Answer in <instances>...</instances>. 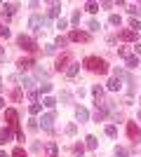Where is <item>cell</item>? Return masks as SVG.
Here are the masks:
<instances>
[{"mask_svg": "<svg viewBox=\"0 0 141 157\" xmlns=\"http://www.w3.org/2000/svg\"><path fill=\"white\" fill-rule=\"evenodd\" d=\"M82 66L92 73H106L108 71V63L104 59H99V56H87V59L82 61Z\"/></svg>", "mask_w": 141, "mask_h": 157, "instance_id": "obj_1", "label": "cell"}, {"mask_svg": "<svg viewBox=\"0 0 141 157\" xmlns=\"http://www.w3.org/2000/svg\"><path fill=\"white\" fill-rule=\"evenodd\" d=\"M17 42H19V47L26 49V52H35V49H38V45H35V40L31 38V35H19Z\"/></svg>", "mask_w": 141, "mask_h": 157, "instance_id": "obj_2", "label": "cell"}, {"mask_svg": "<svg viewBox=\"0 0 141 157\" xmlns=\"http://www.w3.org/2000/svg\"><path fill=\"white\" fill-rule=\"evenodd\" d=\"M28 26L33 28V31H40V28L47 26V19H45V17H38V14H35V17H31V19H28Z\"/></svg>", "mask_w": 141, "mask_h": 157, "instance_id": "obj_3", "label": "cell"}, {"mask_svg": "<svg viewBox=\"0 0 141 157\" xmlns=\"http://www.w3.org/2000/svg\"><path fill=\"white\" fill-rule=\"evenodd\" d=\"M40 122H42V129L45 131H52L54 129V113H45Z\"/></svg>", "mask_w": 141, "mask_h": 157, "instance_id": "obj_4", "label": "cell"}, {"mask_svg": "<svg viewBox=\"0 0 141 157\" xmlns=\"http://www.w3.org/2000/svg\"><path fill=\"white\" fill-rule=\"evenodd\" d=\"M68 40H73V42H87L89 35H87V33H82V31H71Z\"/></svg>", "mask_w": 141, "mask_h": 157, "instance_id": "obj_5", "label": "cell"}, {"mask_svg": "<svg viewBox=\"0 0 141 157\" xmlns=\"http://www.w3.org/2000/svg\"><path fill=\"white\" fill-rule=\"evenodd\" d=\"M68 63H71V56H68V54H61L59 59H57V66H54V68H57V71H64Z\"/></svg>", "mask_w": 141, "mask_h": 157, "instance_id": "obj_6", "label": "cell"}, {"mask_svg": "<svg viewBox=\"0 0 141 157\" xmlns=\"http://www.w3.org/2000/svg\"><path fill=\"white\" fill-rule=\"evenodd\" d=\"M75 117L80 120V122H87V120H89V113H87V108L78 105V108H75Z\"/></svg>", "mask_w": 141, "mask_h": 157, "instance_id": "obj_7", "label": "cell"}, {"mask_svg": "<svg viewBox=\"0 0 141 157\" xmlns=\"http://www.w3.org/2000/svg\"><path fill=\"white\" fill-rule=\"evenodd\" d=\"M17 117H19V115H17L14 108H7V110H5V120L10 122V124H17Z\"/></svg>", "mask_w": 141, "mask_h": 157, "instance_id": "obj_8", "label": "cell"}, {"mask_svg": "<svg viewBox=\"0 0 141 157\" xmlns=\"http://www.w3.org/2000/svg\"><path fill=\"white\" fill-rule=\"evenodd\" d=\"M120 38L125 40V42H132V40H136V31L127 28V31H122V33H120Z\"/></svg>", "mask_w": 141, "mask_h": 157, "instance_id": "obj_9", "label": "cell"}, {"mask_svg": "<svg viewBox=\"0 0 141 157\" xmlns=\"http://www.w3.org/2000/svg\"><path fill=\"white\" fill-rule=\"evenodd\" d=\"M17 66H19V71H28V68H33V59H19V63H17Z\"/></svg>", "mask_w": 141, "mask_h": 157, "instance_id": "obj_10", "label": "cell"}, {"mask_svg": "<svg viewBox=\"0 0 141 157\" xmlns=\"http://www.w3.org/2000/svg\"><path fill=\"white\" fill-rule=\"evenodd\" d=\"M106 87L111 89V92H118V89L122 87V85H120V78H111V80H108V85H106Z\"/></svg>", "mask_w": 141, "mask_h": 157, "instance_id": "obj_11", "label": "cell"}, {"mask_svg": "<svg viewBox=\"0 0 141 157\" xmlns=\"http://www.w3.org/2000/svg\"><path fill=\"white\" fill-rule=\"evenodd\" d=\"M2 7H5V14H7V17H12V14L17 12V7H19V5H17V2H5Z\"/></svg>", "mask_w": 141, "mask_h": 157, "instance_id": "obj_12", "label": "cell"}, {"mask_svg": "<svg viewBox=\"0 0 141 157\" xmlns=\"http://www.w3.org/2000/svg\"><path fill=\"white\" fill-rule=\"evenodd\" d=\"M78 71H80V63H73V66H68V68H66V75H68V78H75Z\"/></svg>", "mask_w": 141, "mask_h": 157, "instance_id": "obj_13", "label": "cell"}, {"mask_svg": "<svg viewBox=\"0 0 141 157\" xmlns=\"http://www.w3.org/2000/svg\"><path fill=\"white\" fill-rule=\"evenodd\" d=\"M136 66H141V59H139V56H134V54H132V56H129V59H127V68H136Z\"/></svg>", "mask_w": 141, "mask_h": 157, "instance_id": "obj_14", "label": "cell"}, {"mask_svg": "<svg viewBox=\"0 0 141 157\" xmlns=\"http://www.w3.org/2000/svg\"><path fill=\"white\" fill-rule=\"evenodd\" d=\"M85 148L94 150V148H96V136H87V138H85Z\"/></svg>", "mask_w": 141, "mask_h": 157, "instance_id": "obj_15", "label": "cell"}, {"mask_svg": "<svg viewBox=\"0 0 141 157\" xmlns=\"http://www.w3.org/2000/svg\"><path fill=\"white\" fill-rule=\"evenodd\" d=\"M42 105H45V108H49V110H52L54 105H57V101H54L52 96H45V98H42Z\"/></svg>", "mask_w": 141, "mask_h": 157, "instance_id": "obj_16", "label": "cell"}, {"mask_svg": "<svg viewBox=\"0 0 141 157\" xmlns=\"http://www.w3.org/2000/svg\"><path fill=\"white\" fill-rule=\"evenodd\" d=\"M61 14V5L59 2H52V10H49V17H59Z\"/></svg>", "mask_w": 141, "mask_h": 157, "instance_id": "obj_17", "label": "cell"}, {"mask_svg": "<svg viewBox=\"0 0 141 157\" xmlns=\"http://www.w3.org/2000/svg\"><path fill=\"white\" fill-rule=\"evenodd\" d=\"M92 94L96 96V101H99V98L104 96V87H101V85H94V87H92Z\"/></svg>", "mask_w": 141, "mask_h": 157, "instance_id": "obj_18", "label": "cell"}, {"mask_svg": "<svg viewBox=\"0 0 141 157\" xmlns=\"http://www.w3.org/2000/svg\"><path fill=\"white\" fill-rule=\"evenodd\" d=\"M106 136L115 138V136H118V127H113V124H108V127H106Z\"/></svg>", "mask_w": 141, "mask_h": 157, "instance_id": "obj_19", "label": "cell"}, {"mask_svg": "<svg viewBox=\"0 0 141 157\" xmlns=\"http://www.w3.org/2000/svg\"><path fill=\"white\" fill-rule=\"evenodd\" d=\"M120 17H118V14H111V17H108V24H111V26H120Z\"/></svg>", "mask_w": 141, "mask_h": 157, "instance_id": "obj_20", "label": "cell"}, {"mask_svg": "<svg viewBox=\"0 0 141 157\" xmlns=\"http://www.w3.org/2000/svg\"><path fill=\"white\" fill-rule=\"evenodd\" d=\"M40 110H42V105H40V103H31V108H28V113H31V115H38Z\"/></svg>", "mask_w": 141, "mask_h": 157, "instance_id": "obj_21", "label": "cell"}, {"mask_svg": "<svg viewBox=\"0 0 141 157\" xmlns=\"http://www.w3.org/2000/svg\"><path fill=\"white\" fill-rule=\"evenodd\" d=\"M85 10H87V12H92V14H96V12H99V5H96V2H87V5H85Z\"/></svg>", "mask_w": 141, "mask_h": 157, "instance_id": "obj_22", "label": "cell"}, {"mask_svg": "<svg viewBox=\"0 0 141 157\" xmlns=\"http://www.w3.org/2000/svg\"><path fill=\"white\" fill-rule=\"evenodd\" d=\"M115 157H129V152H127V148H115Z\"/></svg>", "mask_w": 141, "mask_h": 157, "instance_id": "obj_23", "label": "cell"}, {"mask_svg": "<svg viewBox=\"0 0 141 157\" xmlns=\"http://www.w3.org/2000/svg\"><path fill=\"white\" fill-rule=\"evenodd\" d=\"M82 152H85V145H80V143L73 145V155H75V157H82Z\"/></svg>", "mask_w": 141, "mask_h": 157, "instance_id": "obj_24", "label": "cell"}, {"mask_svg": "<svg viewBox=\"0 0 141 157\" xmlns=\"http://www.w3.org/2000/svg\"><path fill=\"white\" fill-rule=\"evenodd\" d=\"M118 54H120V56H125V59H129V56H132L129 47H120V49H118Z\"/></svg>", "mask_w": 141, "mask_h": 157, "instance_id": "obj_25", "label": "cell"}, {"mask_svg": "<svg viewBox=\"0 0 141 157\" xmlns=\"http://www.w3.org/2000/svg\"><path fill=\"white\" fill-rule=\"evenodd\" d=\"M87 28H89V31H99V21H96V19H89V24H87Z\"/></svg>", "mask_w": 141, "mask_h": 157, "instance_id": "obj_26", "label": "cell"}, {"mask_svg": "<svg viewBox=\"0 0 141 157\" xmlns=\"http://www.w3.org/2000/svg\"><path fill=\"white\" fill-rule=\"evenodd\" d=\"M129 28H132V31H136V33H139V31H141V21L132 19V21H129Z\"/></svg>", "mask_w": 141, "mask_h": 157, "instance_id": "obj_27", "label": "cell"}, {"mask_svg": "<svg viewBox=\"0 0 141 157\" xmlns=\"http://www.w3.org/2000/svg\"><path fill=\"white\" fill-rule=\"evenodd\" d=\"M68 42V38H64V35H59V38H57V42H54V47H64Z\"/></svg>", "mask_w": 141, "mask_h": 157, "instance_id": "obj_28", "label": "cell"}, {"mask_svg": "<svg viewBox=\"0 0 141 157\" xmlns=\"http://www.w3.org/2000/svg\"><path fill=\"white\" fill-rule=\"evenodd\" d=\"M0 136H2V141H10V138H12V129H2Z\"/></svg>", "mask_w": 141, "mask_h": 157, "instance_id": "obj_29", "label": "cell"}, {"mask_svg": "<svg viewBox=\"0 0 141 157\" xmlns=\"http://www.w3.org/2000/svg\"><path fill=\"white\" fill-rule=\"evenodd\" d=\"M59 101H61V103H68V101H71V94H68V92H61Z\"/></svg>", "mask_w": 141, "mask_h": 157, "instance_id": "obj_30", "label": "cell"}, {"mask_svg": "<svg viewBox=\"0 0 141 157\" xmlns=\"http://www.w3.org/2000/svg\"><path fill=\"white\" fill-rule=\"evenodd\" d=\"M40 92H42V94H49V92H52V85H49V82H45V85H40Z\"/></svg>", "mask_w": 141, "mask_h": 157, "instance_id": "obj_31", "label": "cell"}, {"mask_svg": "<svg viewBox=\"0 0 141 157\" xmlns=\"http://www.w3.org/2000/svg\"><path fill=\"white\" fill-rule=\"evenodd\" d=\"M12 157H26V152H24V148H14Z\"/></svg>", "mask_w": 141, "mask_h": 157, "instance_id": "obj_32", "label": "cell"}, {"mask_svg": "<svg viewBox=\"0 0 141 157\" xmlns=\"http://www.w3.org/2000/svg\"><path fill=\"white\" fill-rule=\"evenodd\" d=\"M71 21H73V24H78V21H80V10H75V12L71 14Z\"/></svg>", "mask_w": 141, "mask_h": 157, "instance_id": "obj_33", "label": "cell"}, {"mask_svg": "<svg viewBox=\"0 0 141 157\" xmlns=\"http://www.w3.org/2000/svg\"><path fill=\"white\" fill-rule=\"evenodd\" d=\"M66 26H68V21H66V19H59V21H57V28H61V31H64Z\"/></svg>", "mask_w": 141, "mask_h": 157, "instance_id": "obj_34", "label": "cell"}, {"mask_svg": "<svg viewBox=\"0 0 141 157\" xmlns=\"http://www.w3.org/2000/svg\"><path fill=\"white\" fill-rule=\"evenodd\" d=\"M127 134H129V136H134V134H136V127L132 124V122H129V124H127Z\"/></svg>", "mask_w": 141, "mask_h": 157, "instance_id": "obj_35", "label": "cell"}, {"mask_svg": "<svg viewBox=\"0 0 141 157\" xmlns=\"http://www.w3.org/2000/svg\"><path fill=\"white\" fill-rule=\"evenodd\" d=\"M139 7H141V5H129L127 12H129V14H139Z\"/></svg>", "mask_w": 141, "mask_h": 157, "instance_id": "obj_36", "label": "cell"}, {"mask_svg": "<svg viewBox=\"0 0 141 157\" xmlns=\"http://www.w3.org/2000/svg\"><path fill=\"white\" fill-rule=\"evenodd\" d=\"M28 129L35 131V129H38V122H35V120H28Z\"/></svg>", "mask_w": 141, "mask_h": 157, "instance_id": "obj_37", "label": "cell"}, {"mask_svg": "<svg viewBox=\"0 0 141 157\" xmlns=\"http://www.w3.org/2000/svg\"><path fill=\"white\" fill-rule=\"evenodd\" d=\"M28 98H31V101H35V98H38V94H35V89H28Z\"/></svg>", "mask_w": 141, "mask_h": 157, "instance_id": "obj_38", "label": "cell"}, {"mask_svg": "<svg viewBox=\"0 0 141 157\" xmlns=\"http://www.w3.org/2000/svg\"><path fill=\"white\" fill-rule=\"evenodd\" d=\"M47 150L52 152V157H54V152H57V143H49V145H47Z\"/></svg>", "mask_w": 141, "mask_h": 157, "instance_id": "obj_39", "label": "cell"}, {"mask_svg": "<svg viewBox=\"0 0 141 157\" xmlns=\"http://www.w3.org/2000/svg\"><path fill=\"white\" fill-rule=\"evenodd\" d=\"M12 98H14V101H19V98H21V92H19V89H14V92H12Z\"/></svg>", "mask_w": 141, "mask_h": 157, "instance_id": "obj_40", "label": "cell"}, {"mask_svg": "<svg viewBox=\"0 0 141 157\" xmlns=\"http://www.w3.org/2000/svg\"><path fill=\"white\" fill-rule=\"evenodd\" d=\"M45 54H54V45H47L45 47Z\"/></svg>", "mask_w": 141, "mask_h": 157, "instance_id": "obj_41", "label": "cell"}, {"mask_svg": "<svg viewBox=\"0 0 141 157\" xmlns=\"http://www.w3.org/2000/svg\"><path fill=\"white\" fill-rule=\"evenodd\" d=\"M134 52H136V54H141V45H134Z\"/></svg>", "mask_w": 141, "mask_h": 157, "instance_id": "obj_42", "label": "cell"}, {"mask_svg": "<svg viewBox=\"0 0 141 157\" xmlns=\"http://www.w3.org/2000/svg\"><path fill=\"white\" fill-rule=\"evenodd\" d=\"M0 59H5V49L2 47H0Z\"/></svg>", "mask_w": 141, "mask_h": 157, "instance_id": "obj_43", "label": "cell"}, {"mask_svg": "<svg viewBox=\"0 0 141 157\" xmlns=\"http://www.w3.org/2000/svg\"><path fill=\"white\" fill-rule=\"evenodd\" d=\"M0 157H10V155H7V152H5V150H0Z\"/></svg>", "mask_w": 141, "mask_h": 157, "instance_id": "obj_44", "label": "cell"}, {"mask_svg": "<svg viewBox=\"0 0 141 157\" xmlns=\"http://www.w3.org/2000/svg\"><path fill=\"white\" fill-rule=\"evenodd\" d=\"M0 108H5V101H2V98H0Z\"/></svg>", "mask_w": 141, "mask_h": 157, "instance_id": "obj_45", "label": "cell"}, {"mask_svg": "<svg viewBox=\"0 0 141 157\" xmlns=\"http://www.w3.org/2000/svg\"><path fill=\"white\" fill-rule=\"evenodd\" d=\"M2 33H5V26H0V35H2Z\"/></svg>", "mask_w": 141, "mask_h": 157, "instance_id": "obj_46", "label": "cell"}, {"mask_svg": "<svg viewBox=\"0 0 141 157\" xmlns=\"http://www.w3.org/2000/svg\"><path fill=\"white\" fill-rule=\"evenodd\" d=\"M136 117H139V120H141V110H139V113H136Z\"/></svg>", "mask_w": 141, "mask_h": 157, "instance_id": "obj_47", "label": "cell"}, {"mask_svg": "<svg viewBox=\"0 0 141 157\" xmlns=\"http://www.w3.org/2000/svg\"><path fill=\"white\" fill-rule=\"evenodd\" d=\"M0 89H2V80H0Z\"/></svg>", "mask_w": 141, "mask_h": 157, "instance_id": "obj_48", "label": "cell"}, {"mask_svg": "<svg viewBox=\"0 0 141 157\" xmlns=\"http://www.w3.org/2000/svg\"><path fill=\"white\" fill-rule=\"evenodd\" d=\"M0 143H5V141H2V136H0Z\"/></svg>", "mask_w": 141, "mask_h": 157, "instance_id": "obj_49", "label": "cell"}, {"mask_svg": "<svg viewBox=\"0 0 141 157\" xmlns=\"http://www.w3.org/2000/svg\"><path fill=\"white\" fill-rule=\"evenodd\" d=\"M139 138H141V131H139Z\"/></svg>", "mask_w": 141, "mask_h": 157, "instance_id": "obj_50", "label": "cell"}]
</instances>
